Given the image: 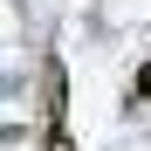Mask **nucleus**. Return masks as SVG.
I'll use <instances>...</instances> for the list:
<instances>
[{
  "instance_id": "2",
  "label": "nucleus",
  "mask_w": 151,
  "mask_h": 151,
  "mask_svg": "<svg viewBox=\"0 0 151 151\" xmlns=\"http://www.w3.org/2000/svg\"><path fill=\"white\" fill-rule=\"evenodd\" d=\"M41 151H76V131H69V124H48V144Z\"/></svg>"
},
{
  "instance_id": "1",
  "label": "nucleus",
  "mask_w": 151,
  "mask_h": 151,
  "mask_svg": "<svg viewBox=\"0 0 151 151\" xmlns=\"http://www.w3.org/2000/svg\"><path fill=\"white\" fill-rule=\"evenodd\" d=\"M41 76H48V83H41L48 89V124H62V110H69V69H62V55H48Z\"/></svg>"
},
{
  "instance_id": "3",
  "label": "nucleus",
  "mask_w": 151,
  "mask_h": 151,
  "mask_svg": "<svg viewBox=\"0 0 151 151\" xmlns=\"http://www.w3.org/2000/svg\"><path fill=\"white\" fill-rule=\"evenodd\" d=\"M131 103H151V62H137V76H131Z\"/></svg>"
}]
</instances>
